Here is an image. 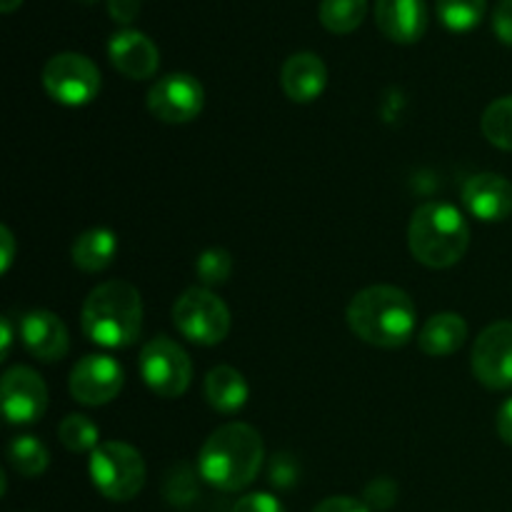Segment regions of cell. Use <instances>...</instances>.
Instances as JSON below:
<instances>
[{"instance_id":"cell-1","label":"cell","mask_w":512,"mask_h":512,"mask_svg":"<svg viewBox=\"0 0 512 512\" xmlns=\"http://www.w3.org/2000/svg\"><path fill=\"white\" fill-rule=\"evenodd\" d=\"M265 445L248 423H225L210 433L198 453V475L223 493H238L258 478Z\"/></svg>"},{"instance_id":"cell-2","label":"cell","mask_w":512,"mask_h":512,"mask_svg":"<svg viewBox=\"0 0 512 512\" xmlns=\"http://www.w3.org/2000/svg\"><path fill=\"white\" fill-rule=\"evenodd\" d=\"M348 325L363 343L375 348H403L418 330L413 298L395 285H370L348 305Z\"/></svg>"},{"instance_id":"cell-3","label":"cell","mask_w":512,"mask_h":512,"mask_svg":"<svg viewBox=\"0 0 512 512\" xmlns=\"http://www.w3.org/2000/svg\"><path fill=\"white\" fill-rule=\"evenodd\" d=\"M80 325L90 343L100 348H130L143 330V298L128 280L95 285L80 308Z\"/></svg>"},{"instance_id":"cell-4","label":"cell","mask_w":512,"mask_h":512,"mask_svg":"<svg viewBox=\"0 0 512 512\" xmlns=\"http://www.w3.org/2000/svg\"><path fill=\"white\" fill-rule=\"evenodd\" d=\"M408 245L425 268H453L468 253L470 225L455 205L425 203L410 218Z\"/></svg>"},{"instance_id":"cell-5","label":"cell","mask_w":512,"mask_h":512,"mask_svg":"<svg viewBox=\"0 0 512 512\" xmlns=\"http://www.w3.org/2000/svg\"><path fill=\"white\" fill-rule=\"evenodd\" d=\"M90 480L103 498L128 503L145 485V460L133 445L108 440L90 453Z\"/></svg>"},{"instance_id":"cell-6","label":"cell","mask_w":512,"mask_h":512,"mask_svg":"<svg viewBox=\"0 0 512 512\" xmlns=\"http://www.w3.org/2000/svg\"><path fill=\"white\" fill-rule=\"evenodd\" d=\"M173 325L185 340L213 348L230 333V310L210 288H188L173 305Z\"/></svg>"},{"instance_id":"cell-7","label":"cell","mask_w":512,"mask_h":512,"mask_svg":"<svg viewBox=\"0 0 512 512\" xmlns=\"http://www.w3.org/2000/svg\"><path fill=\"white\" fill-rule=\"evenodd\" d=\"M140 375L160 398H180L193 383V360L168 335L148 340L140 350Z\"/></svg>"},{"instance_id":"cell-8","label":"cell","mask_w":512,"mask_h":512,"mask_svg":"<svg viewBox=\"0 0 512 512\" xmlns=\"http://www.w3.org/2000/svg\"><path fill=\"white\" fill-rule=\"evenodd\" d=\"M43 88L55 103L80 108L100 93V70L88 55L58 53L45 63Z\"/></svg>"},{"instance_id":"cell-9","label":"cell","mask_w":512,"mask_h":512,"mask_svg":"<svg viewBox=\"0 0 512 512\" xmlns=\"http://www.w3.org/2000/svg\"><path fill=\"white\" fill-rule=\"evenodd\" d=\"M205 90L190 73H168L148 90V110L168 125H183L203 113Z\"/></svg>"},{"instance_id":"cell-10","label":"cell","mask_w":512,"mask_h":512,"mask_svg":"<svg viewBox=\"0 0 512 512\" xmlns=\"http://www.w3.org/2000/svg\"><path fill=\"white\" fill-rule=\"evenodd\" d=\"M470 365L475 380L488 390L512 388V320H498L478 335Z\"/></svg>"},{"instance_id":"cell-11","label":"cell","mask_w":512,"mask_h":512,"mask_svg":"<svg viewBox=\"0 0 512 512\" xmlns=\"http://www.w3.org/2000/svg\"><path fill=\"white\" fill-rule=\"evenodd\" d=\"M123 383V365L115 358H110V355L100 353L80 358L73 365L68 378L73 400H78L80 405H88V408H100V405H108L110 400L118 398Z\"/></svg>"},{"instance_id":"cell-12","label":"cell","mask_w":512,"mask_h":512,"mask_svg":"<svg viewBox=\"0 0 512 512\" xmlns=\"http://www.w3.org/2000/svg\"><path fill=\"white\" fill-rule=\"evenodd\" d=\"M0 403L8 423L30 425L48 410V388L33 368L15 365L0 380Z\"/></svg>"},{"instance_id":"cell-13","label":"cell","mask_w":512,"mask_h":512,"mask_svg":"<svg viewBox=\"0 0 512 512\" xmlns=\"http://www.w3.org/2000/svg\"><path fill=\"white\" fill-rule=\"evenodd\" d=\"M20 340L25 350L40 363H58L68 355L70 335L63 320L50 310H30L20 320Z\"/></svg>"},{"instance_id":"cell-14","label":"cell","mask_w":512,"mask_h":512,"mask_svg":"<svg viewBox=\"0 0 512 512\" xmlns=\"http://www.w3.org/2000/svg\"><path fill=\"white\" fill-rule=\"evenodd\" d=\"M463 205L483 223H500L512 215V183L498 173H478L465 180Z\"/></svg>"},{"instance_id":"cell-15","label":"cell","mask_w":512,"mask_h":512,"mask_svg":"<svg viewBox=\"0 0 512 512\" xmlns=\"http://www.w3.org/2000/svg\"><path fill=\"white\" fill-rule=\"evenodd\" d=\"M108 58L120 75L130 80H148L158 73L160 53L153 40L133 28H123L110 38Z\"/></svg>"},{"instance_id":"cell-16","label":"cell","mask_w":512,"mask_h":512,"mask_svg":"<svg viewBox=\"0 0 512 512\" xmlns=\"http://www.w3.org/2000/svg\"><path fill=\"white\" fill-rule=\"evenodd\" d=\"M373 13L380 33L393 43H418L428 30L425 0H375Z\"/></svg>"},{"instance_id":"cell-17","label":"cell","mask_w":512,"mask_h":512,"mask_svg":"<svg viewBox=\"0 0 512 512\" xmlns=\"http://www.w3.org/2000/svg\"><path fill=\"white\" fill-rule=\"evenodd\" d=\"M280 85L293 103H313L328 85V68L315 53H295L280 68Z\"/></svg>"},{"instance_id":"cell-18","label":"cell","mask_w":512,"mask_h":512,"mask_svg":"<svg viewBox=\"0 0 512 512\" xmlns=\"http://www.w3.org/2000/svg\"><path fill=\"white\" fill-rule=\"evenodd\" d=\"M468 340V323L458 313H438L423 323L418 333V345L430 358H448L458 353Z\"/></svg>"},{"instance_id":"cell-19","label":"cell","mask_w":512,"mask_h":512,"mask_svg":"<svg viewBox=\"0 0 512 512\" xmlns=\"http://www.w3.org/2000/svg\"><path fill=\"white\" fill-rule=\"evenodd\" d=\"M248 398V380L243 378L240 370L230 368V365H218V368H213L205 375V400L218 413H238L240 408H245Z\"/></svg>"},{"instance_id":"cell-20","label":"cell","mask_w":512,"mask_h":512,"mask_svg":"<svg viewBox=\"0 0 512 512\" xmlns=\"http://www.w3.org/2000/svg\"><path fill=\"white\" fill-rule=\"evenodd\" d=\"M118 255V238L108 228H90L75 238L70 258L83 273H103Z\"/></svg>"},{"instance_id":"cell-21","label":"cell","mask_w":512,"mask_h":512,"mask_svg":"<svg viewBox=\"0 0 512 512\" xmlns=\"http://www.w3.org/2000/svg\"><path fill=\"white\" fill-rule=\"evenodd\" d=\"M368 15V0H320L318 18L325 30L335 35H348L360 28Z\"/></svg>"},{"instance_id":"cell-22","label":"cell","mask_w":512,"mask_h":512,"mask_svg":"<svg viewBox=\"0 0 512 512\" xmlns=\"http://www.w3.org/2000/svg\"><path fill=\"white\" fill-rule=\"evenodd\" d=\"M8 458L15 473H20L23 478H38L50 465L48 448L35 435H20V438H15L8 448Z\"/></svg>"},{"instance_id":"cell-23","label":"cell","mask_w":512,"mask_h":512,"mask_svg":"<svg viewBox=\"0 0 512 512\" xmlns=\"http://www.w3.org/2000/svg\"><path fill=\"white\" fill-rule=\"evenodd\" d=\"M438 18L450 33H470L485 18L488 0H438Z\"/></svg>"},{"instance_id":"cell-24","label":"cell","mask_w":512,"mask_h":512,"mask_svg":"<svg viewBox=\"0 0 512 512\" xmlns=\"http://www.w3.org/2000/svg\"><path fill=\"white\" fill-rule=\"evenodd\" d=\"M480 130L490 145L512 153V95L493 100L480 118Z\"/></svg>"},{"instance_id":"cell-25","label":"cell","mask_w":512,"mask_h":512,"mask_svg":"<svg viewBox=\"0 0 512 512\" xmlns=\"http://www.w3.org/2000/svg\"><path fill=\"white\" fill-rule=\"evenodd\" d=\"M58 438L70 453H93L100 445V430L88 415L73 413L58 425Z\"/></svg>"},{"instance_id":"cell-26","label":"cell","mask_w":512,"mask_h":512,"mask_svg":"<svg viewBox=\"0 0 512 512\" xmlns=\"http://www.w3.org/2000/svg\"><path fill=\"white\" fill-rule=\"evenodd\" d=\"M195 273H198L203 288H218V285L228 283L230 273H233V258L225 248H208L195 260Z\"/></svg>"},{"instance_id":"cell-27","label":"cell","mask_w":512,"mask_h":512,"mask_svg":"<svg viewBox=\"0 0 512 512\" xmlns=\"http://www.w3.org/2000/svg\"><path fill=\"white\" fill-rule=\"evenodd\" d=\"M398 498V485L390 478H375L373 483L365 488L363 503L373 510H390Z\"/></svg>"},{"instance_id":"cell-28","label":"cell","mask_w":512,"mask_h":512,"mask_svg":"<svg viewBox=\"0 0 512 512\" xmlns=\"http://www.w3.org/2000/svg\"><path fill=\"white\" fill-rule=\"evenodd\" d=\"M298 480V463H295L293 455L278 453L270 463V483L275 488H290Z\"/></svg>"},{"instance_id":"cell-29","label":"cell","mask_w":512,"mask_h":512,"mask_svg":"<svg viewBox=\"0 0 512 512\" xmlns=\"http://www.w3.org/2000/svg\"><path fill=\"white\" fill-rule=\"evenodd\" d=\"M233 512H285L280 500L270 493H250L235 503Z\"/></svg>"},{"instance_id":"cell-30","label":"cell","mask_w":512,"mask_h":512,"mask_svg":"<svg viewBox=\"0 0 512 512\" xmlns=\"http://www.w3.org/2000/svg\"><path fill=\"white\" fill-rule=\"evenodd\" d=\"M493 33L512 48V0H500L493 10Z\"/></svg>"},{"instance_id":"cell-31","label":"cell","mask_w":512,"mask_h":512,"mask_svg":"<svg viewBox=\"0 0 512 512\" xmlns=\"http://www.w3.org/2000/svg\"><path fill=\"white\" fill-rule=\"evenodd\" d=\"M143 0H108V13L115 23L130 25L140 15Z\"/></svg>"},{"instance_id":"cell-32","label":"cell","mask_w":512,"mask_h":512,"mask_svg":"<svg viewBox=\"0 0 512 512\" xmlns=\"http://www.w3.org/2000/svg\"><path fill=\"white\" fill-rule=\"evenodd\" d=\"M313 512H370V508L363 500H355L350 495H335V498H328L320 505H315Z\"/></svg>"},{"instance_id":"cell-33","label":"cell","mask_w":512,"mask_h":512,"mask_svg":"<svg viewBox=\"0 0 512 512\" xmlns=\"http://www.w3.org/2000/svg\"><path fill=\"white\" fill-rule=\"evenodd\" d=\"M165 493H168L170 503L185 505V503H188V500L195 498L193 480H190V475H185V473H183V480H178V478H175V475H170L168 490H165Z\"/></svg>"},{"instance_id":"cell-34","label":"cell","mask_w":512,"mask_h":512,"mask_svg":"<svg viewBox=\"0 0 512 512\" xmlns=\"http://www.w3.org/2000/svg\"><path fill=\"white\" fill-rule=\"evenodd\" d=\"M0 248H3V253H0V273H8L15 260V238L8 225L0 228Z\"/></svg>"},{"instance_id":"cell-35","label":"cell","mask_w":512,"mask_h":512,"mask_svg":"<svg viewBox=\"0 0 512 512\" xmlns=\"http://www.w3.org/2000/svg\"><path fill=\"white\" fill-rule=\"evenodd\" d=\"M495 428H498L500 440H503L505 445H512V398H508L503 405H500Z\"/></svg>"},{"instance_id":"cell-36","label":"cell","mask_w":512,"mask_h":512,"mask_svg":"<svg viewBox=\"0 0 512 512\" xmlns=\"http://www.w3.org/2000/svg\"><path fill=\"white\" fill-rule=\"evenodd\" d=\"M0 330H3V338H0V360H8L10 348H13V323H10V315H5L0 320Z\"/></svg>"},{"instance_id":"cell-37","label":"cell","mask_w":512,"mask_h":512,"mask_svg":"<svg viewBox=\"0 0 512 512\" xmlns=\"http://www.w3.org/2000/svg\"><path fill=\"white\" fill-rule=\"evenodd\" d=\"M20 3H23V0H0V10L8 15V13H13V10H18Z\"/></svg>"},{"instance_id":"cell-38","label":"cell","mask_w":512,"mask_h":512,"mask_svg":"<svg viewBox=\"0 0 512 512\" xmlns=\"http://www.w3.org/2000/svg\"><path fill=\"white\" fill-rule=\"evenodd\" d=\"M80 3H88L90 5V3H95V0H80Z\"/></svg>"}]
</instances>
